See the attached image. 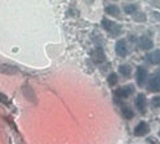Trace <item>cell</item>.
<instances>
[{
  "mask_svg": "<svg viewBox=\"0 0 160 144\" xmlns=\"http://www.w3.org/2000/svg\"><path fill=\"white\" fill-rule=\"evenodd\" d=\"M107 82H108L110 86L116 85V82H118V75L116 74H110L108 77H107Z\"/></svg>",
  "mask_w": 160,
  "mask_h": 144,
  "instance_id": "cell-17",
  "label": "cell"
},
{
  "mask_svg": "<svg viewBox=\"0 0 160 144\" xmlns=\"http://www.w3.org/2000/svg\"><path fill=\"white\" fill-rule=\"evenodd\" d=\"M136 107L137 109L142 113V115H145L146 113V97L143 94H138L137 98H136Z\"/></svg>",
  "mask_w": 160,
  "mask_h": 144,
  "instance_id": "cell-7",
  "label": "cell"
},
{
  "mask_svg": "<svg viewBox=\"0 0 160 144\" xmlns=\"http://www.w3.org/2000/svg\"><path fill=\"white\" fill-rule=\"evenodd\" d=\"M134 19L137 21V22H145L146 16L143 13H134Z\"/></svg>",
  "mask_w": 160,
  "mask_h": 144,
  "instance_id": "cell-18",
  "label": "cell"
},
{
  "mask_svg": "<svg viewBox=\"0 0 160 144\" xmlns=\"http://www.w3.org/2000/svg\"><path fill=\"white\" fill-rule=\"evenodd\" d=\"M122 113H123V117L124 118H127V120H132L133 117H134V113H133V111L129 108V107H123L122 108Z\"/></svg>",
  "mask_w": 160,
  "mask_h": 144,
  "instance_id": "cell-12",
  "label": "cell"
},
{
  "mask_svg": "<svg viewBox=\"0 0 160 144\" xmlns=\"http://www.w3.org/2000/svg\"><path fill=\"white\" fill-rule=\"evenodd\" d=\"M133 93V86H123V88H119L115 90V95L119 98H128Z\"/></svg>",
  "mask_w": 160,
  "mask_h": 144,
  "instance_id": "cell-6",
  "label": "cell"
},
{
  "mask_svg": "<svg viewBox=\"0 0 160 144\" xmlns=\"http://www.w3.org/2000/svg\"><path fill=\"white\" fill-rule=\"evenodd\" d=\"M136 79H137V84L138 86H143L145 85V82L147 80V71L145 67L142 66H139L137 67V75H136Z\"/></svg>",
  "mask_w": 160,
  "mask_h": 144,
  "instance_id": "cell-5",
  "label": "cell"
},
{
  "mask_svg": "<svg viewBox=\"0 0 160 144\" xmlns=\"http://www.w3.org/2000/svg\"><path fill=\"white\" fill-rule=\"evenodd\" d=\"M151 104H152V107H155V108H159V107H160V95H156V97H154V98L151 99Z\"/></svg>",
  "mask_w": 160,
  "mask_h": 144,
  "instance_id": "cell-19",
  "label": "cell"
},
{
  "mask_svg": "<svg viewBox=\"0 0 160 144\" xmlns=\"http://www.w3.org/2000/svg\"><path fill=\"white\" fill-rule=\"evenodd\" d=\"M0 102H2L3 103V104H9V99L7 98V95H4L3 94V93H0Z\"/></svg>",
  "mask_w": 160,
  "mask_h": 144,
  "instance_id": "cell-20",
  "label": "cell"
},
{
  "mask_svg": "<svg viewBox=\"0 0 160 144\" xmlns=\"http://www.w3.org/2000/svg\"><path fill=\"white\" fill-rule=\"evenodd\" d=\"M115 51L119 57H127L128 54V46H127V41L124 39H120L116 41L115 45Z\"/></svg>",
  "mask_w": 160,
  "mask_h": 144,
  "instance_id": "cell-4",
  "label": "cell"
},
{
  "mask_svg": "<svg viewBox=\"0 0 160 144\" xmlns=\"http://www.w3.org/2000/svg\"><path fill=\"white\" fill-rule=\"evenodd\" d=\"M137 9H138V7L136 4H129V5H125L124 7V12L127 14H134Z\"/></svg>",
  "mask_w": 160,
  "mask_h": 144,
  "instance_id": "cell-16",
  "label": "cell"
},
{
  "mask_svg": "<svg viewBox=\"0 0 160 144\" xmlns=\"http://www.w3.org/2000/svg\"><path fill=\"white\" fill-rule=\"evenodd\" d=\"M146 59L150 62L151 65H159L160 63V50H154L150 54L146 55Z\"/></svg>",
  "mask_w": 160,
  "mask_h": 144,
  "instance_id": "cell-10",
  "label": "cell"
},
{
  "mask_svg": "<svg viewBox=\"0 0 160 144\" xmlns=\"http://www.w3.org/2000/svg\"><path fill=\"white\" fill-rule=\"evenodd\" d=\"M92 59H93L94 63H97V65H101V63H103V62H106L105 51H103V49H102L101 46L96 48V49L92 51Z\"/></svg>",
  "mask_w": 160,
  "mask_h": 144,
  "instance_id": "cell-3",
  "label": "cell"
},
{
  "mask_svg": "<svg viewBox=\"0 0 160 144\" xmlns=\"http://www.w3.org/2000/svg\"><path fill=\"white\" fill-rule=\"evenodd\" d=\"M119 72L124 77H129V76H131V67H129L128 65H122L119 67Z\"/></svg>",
  "mask_w": 160,
  "mask_h": 144,
  "instance_id": "cell-14",
  "label": "cell"
},
{
  "mask_svg": "<svg viewBox=\"0 0 160 144\" xmlns=\"http://www.w3.org/2000/svg\"><path fill=\"white\" fill-rule=\"evenodd\" d=\"M147 90L148 91H154V93L160 91V68L156 71V74L150 79V82L147 85Z\"/></svg>",
  "mask_w": 160,
  "mask_h": 144,
  "instance_id": "cell-2",
  "label": "cell"
},
{
  "mask_svg": "<svg viewBox=\"0 0 160 144\" xmlns=\"http://www.w3.org/2000/svg\"><path fill=\"white\" fill-rule=\"evenodd\" d=\"M105 10H106V13L108 16H114V17H118L119 13H120V10H119V8L116 5H108V7H106Z\"/></svg>",
  "mask_w": 160,
  "mask_h": 144,
  "instance_id": "cell-11",
  "label": "cell"
},
{
  "mask_svg": "<svg viewBox=\"0 0 160 144\" xmlns=\"http://www.w3.org/2000/svg\"><path fill=\"white\" fill-rule=\"evenodd\" d=\"M138 44H139V48H141L142 50H150V49H152V46H154L152 40L150 39L148 36H142V37H139Z\"/></svg>",
  "mask_w": 160,
  "mask_h": 144,
  "instance_id": "cell-8",
  "label": "cell"
},
{
  "mask_svg": "<svg viewBox=\"0 0 160 144\" xmlns=\"http://www.w3.org/2000/svg\"><path fill=\"white\" fill-rule=\"evenodd\" d=\"M159 135H160V131H159Z\"/></svg>",
  "mask_w": 160,
  "mask_h": 144,
  "instance_id": "cell-21",
  "label": "cell"
},
{
  "mask_svg": "<svg viewBox=\"0 0 160 144\" xmlns=\"http://www.w3.org/2000/svg\"><path fill=\"white\" fill-rule=\"evenodd\" d=\"M102 27H103L106 31H108V32L111 34V36H116L118 34L122 32V27L116 26V25L112 22V21H108V19H106V18L102 19Z\"/></svg>",
  "mask_w": 160,
  "mask_h": 144,
  "instance_id": "cell-1",
  "label": "cell"
},
{
  "mask_svg": "<svg viewBox=\"0 0 160 144\" xmlns=\"http://www.w3.org/2000/svg\"><path fill=\"white\" fill-rule=\"evenodd\" d=\"M147 131H148V126L145 121H141L134 129V134L137 137H145L147 134Z\"/></svg>",
  "mask_w": 160,
  "mask_h": 144,
  "instance_id": "cell-9",
  "label": "cell"
},
{
  "mask_svg": "<svg viewBox=\"0 0 160 144\" xmlns=\"http://www.w3.org/2000/svg\"><path fill=\"white\" fill-rule=\"evenodd\" d=\"M23 91H25V97L27 99H30L31 102H36V99L34 97V91H32L31 88H30V86H23Z\"/></svg>",
  "mask_w": 160,
  "mask_h": 144,
  "instance_id": "cell-13",
  "label": "cell"
},
{
  "mask_svg": "<svg viewBox=\"0 0 160 144\" xmlns=\"http://www.w3.org/2000/svg\"><path fill=\"white\" fill-rule=\"evenodd\" d=\"M0 72H2V74H16L17 68L5 65V66H0Z\"/></svg>",
  "mask_w": 160,
  "mask_h": 144,
  "instance_id": "cell-15",
  "label": "cell"
}]
</instances>
